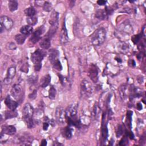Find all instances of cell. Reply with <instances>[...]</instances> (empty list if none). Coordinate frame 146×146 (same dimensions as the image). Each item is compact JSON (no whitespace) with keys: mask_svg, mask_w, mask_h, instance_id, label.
Listing matches in <instances>:
<instances>
[{"mask_svg":"<svg viewBox=\"0 0 146 146\" xmlns=\"http://www.w3.org/2000/svg\"><path fill=\"white\" fill-rule=\"evenodd\" d=\"M44 31V28L43 26H42L38 28L34 32L32 33L31 36L30 37V41L33 43H36L38 41H39L41 38L42 34Z\"/></svg>","mask_w":146,"mask_h":146,"instance_id":"cell-8","label":"cell"},{"mask_svg":"<svg viewBox=\"0 0 146 146\" xmlns=\"http://www.w3.org/2000/svg\"><path fill=\"white\" fill-rule=\"evenodd\" d=\"M51 38L48 37V36L46 35L44 38H43L39 42L40 46L43 48V49H48L51 45V42H50Z\"/></svg>","mask_w":146,"mask_h":146,"instance_id":"cell-21","label":"cell"},{"mask_svg":"<svg viewBox=\"0 0 146 146\" xmlns=\"http://www.w3.org/2000/svg\"><path fill=\"white\" fill-rule=\"evenodd\" d=\"M26 22L29 24V25L32 26H34L38 22V18L35 16H33V17H27L26 18Z\"/></svg>","mask_w":146,"mask_h":146,"instance_id":"cell-32","label":"cell"},{"mask_svg":"<svg viewBox=\"0 0 146 146\" xmlns=\"http://www.w3.org/2000/svg\"><path fill=\"white\" fill-rule=\"evenodd\" d=\"M106 1H103V0H99L97 1V3L100 5V6H103L106 3Z\"/></svg>","mask_w":146,"mask_h":146,"instance_id":"cell-48","label":"cell"},{"mask_svg":"<svg viewBox=\"0 0 146 146\" xmlns=\"http://www.w3.org/2000/svg\"><path fill=\"white\" fill-rule=\"evenodd\" d=\"M37 79H38L37 76H34V75H31L29 78V79H28L29 83H30L31 84H33L37 82Z\"/></svg>","mask_w":146,"mask_h":146,"instance_id":"cell-39","label":"cell"},{"mask_svg":"<svg viewBox=\"0 0 146 146\" xmlns=\"http://www.w3.org/2000/svg\"><path fill=\"white\" fill-rule=\"evenodd\" d=\"M141 36H142V33L133 35V36L132 37V38H131L132 42H133L134 44H137V43L140 40V39H141V37H142Z\"/></svg>","mask_w":146,"mask_h":146,"instance_id":"cell-36","label":"cell"},{"mask_svg":"<svg viewBox=\"0 0 146 146\" xmlns=\"http://www.w3.org/2000/svg\"><path fill=\"white\" fill-rule=\"evenodd\" d=\"M32 31H33V27H32V26H31L29 25L23 26L22 27H21V28L20 29V32L21 33V34H22L26 36L29 35L30 33H32Z\"/></svg>","mask_w":146,"mask_h":146,"instance_id":"cell-26","label":"cell"},{"mask_svg":"<svg viewBox=\"0 0 146 146\" xmlns=\"http://www.w3.org/2000/svg\"><path fill=\"white\" fill-rule=\"evenodd\" d=\"M4 103L7 107L11 110H15L18 106V103L16 101L13 100L9 95H7L6 97Z\"/></svg>","mask_w":146,"mask_h":146,"instance_id":"cell-14","label":"cell"},{"mask_svg":"<svg viewBox=\"0 0 146 146\" xmlns=\"http://www.w3.org/2000/svg\"><path fill=\"white\" fill-rule=\"evenodd\" d=\"M34 109L30 103H26L22 109V119H28L33 117Z\"/></svg>","mask_w":146,"mask_h":146,"instance_id":"cell-6","label":"cell"},{"mask_svg":"<svg viewBox=\"0 0 146 146\" xmlns=\"http://www.w3.org/2000/svg\"><path fill=\"white\" fill-rule=\"evenodd\" d=\"M37 96V91L36 90H34L31 94H29V98L30 99H35L36 98Z\"/></svg>","mask_w":146,"mask_h":146,"instance_id":"cell-43","label":"cell"},{"mask_svg":"<svg viewBox=\"0 0 146 146\" xmlns=\"http://www.w3.org/2000/svg\"><path fill=\"white\" fill-rule=\"evenodd\" d=\"M1 25L7 30H10L13 26V20L7 16L2 15L1 17Z\"/></svg>","mask_w":146,"mask_h":146,"instance_id":"cell-11","label":"cell"},{"mask_svg":"<svg viewBox=\"0 0 146 146\" xmlns=\"http://www.w3.org/2000/svg\"><path fill=\"white\" fill-rule=\"evenodd\" d=\"M3 30H5V28L3 27V26L2 25H1V33H3Z\"/></svg>","mask_w":146,"mask_h":146,"instance_id":"cell-51","label":"cell"},{"mask_svg":"<svg viewBox=\"0 0 146 146\" xmlns=\"http://www.w3.org/2000/svg\"><path fill=\"white\" fill-rule=\"evenodd\" d=\"M98 109H99V107H98V104L96 103L93 108V111H92V116L94 119L96 118L97 116H98Z\"/></svg>","mask_w":146,"mask_h":146,"instance_id":"cell-38","label":"cell"},{"mask_svg":"<svg viewBox=\"0 0 146 146\" xmlns=\"http://www.w3.org/2000/svg\"><path fill=\"white\" fill-rule=\"evenodd\" d=\"M136 108L140 111V110H141L142 108H143V107H142V105L140 103H137V104H136Z\"/></svg>","mask_w":146,"mask_h":146,"instance_id":"cell-49","label":"cell"},{"mask_svg":"<svg viewBox=\"0 0 146 146\" xmlns=\"http://www.w3.org/2000/svg\"><path fill=\"white\" fill-rule=\"evenodd\" d=\"M35 13H36V11H35V9L32 6L29 7L28 8H27L25 10V14L27 17L35 16Z\"/></svg>","mask_w":146,"mask_h":146,"instance_id":"cell-30","label":"cell"},{"mask_svg":"<svg viewBox=\"0 0 146 146\" xmlns=\"http://www.w3.org/2000/svg\"><path fill=\"white\" fill-rule=\"evenodd\" d=\"M119 92L120 96L122 100L125 99L127 98V86L125 84H122L119 88Z\"/></svg>","mask_w":146,"mask_h":146,"instance_id":"cell-25","label":"cell"},{"mask_svg":"<svg viewBox=\"0 0 146 146\" xmlns=\"http://www.w3.org/2000/svg\"><path fill=\"white\" fill-rule=\"evenodd\" d=\"M114 60L115 61L119 64H122L123 63V59L121 58V56H120L119 55H115L114 56Z\"/></svg>","mask_w":146,"mask_h":146,"instance_id":"cell-42","label":"cell"},{"mask_svg":"<svg viewBox=\"0 0 146 146\" xmlns=\"http://www.w3.org/2000/svg\"><path fill=\"white\" fill-rule=\"evenodd\" d=\"M55 118L59 124H64L66 120V111L62 107H58L55 110Z\"/></svg>","mask_w":146,"mask_h":146,"instance_id":"cell-4","label":"cell"},{"mask_svg":"<svg viewBox=\"0 0 146 146\" xmlns=\"http://www.w3.org/2000/svg\"><path fill=\"white\" fill-rule=\"evenodd\" d=\"M18 3L17 1L10 0L8 2L9 9L11 12H14L16 11L18 9Z\"/></svg>","mask_w":146,"mask_h":146,"instance_id":"cell-28","label":"cell"},{"mask_svg":"<svg viewBox=\"0 0 146 146\" xmlns=\"http://www.w3.org/2000/svg\"><path fill=\"white\" fill-rule=\"evenodd\" d=\"M10 92L11 96L17 100H20L22 98L23 90L19 84H14L12 87Z\"/></svg>","mask_w":146,"mask_h":146,"instance_id":"cell-5","label":"cell"},{"mask_svg":"<svg viewBox=\"0 0 146 146\" xmlns=\"http://www.w3.org/2000/svg\"><path fill=\"white\" fill-rule=\"evenodd\" d=\"M128 144V139L127 138L126 136L124 137L120 141L119 145H125Z\"/></svg>","mask_w":146,"mask_h":146,"instance_id":"cell-44","label":"cell"},{"mask_svg":"<svg viewBox=\"0 0 146 146\" xmlns=\"http://www.w3.org/2000/svg\"><path fill=\"white\" fill-rule=\"evenodd\" d=\"M5 119H11L13 117H15L17 116V112L15 111V110H7L5 112Z\"/></svg>","mask_w":146,"mask_h":146,"instance_id":"cell-31","label":"cell"},{"mask_svg":"<svg viewBox=\"0 0 146 146\" xmlns=\"http://www.w3.org/2000/svg\"><path fill=\"white\" fill-rule=\"evenodd\" d=\"M14 39L18 44H22L25 43L26 39V36L22 34H18L15 36Z\"/></svg>","mask_w":146,"mask_h":146,"instance_id":"cell-29","label":"cell"},{"mask_svg":"<svg viewBox=\"0 0 146 146\" xmlns=\"http://www.w3.org/2000/svg\"><path fill=\"white\" fill-rule=\"evenodd\" d=\"M59 51L56 49H51L49 51L48 53V59L50 62L52 63V64L56 62L57 60L59 59Z\"/></svg>","mask_w":146,"mask_h":146,"instance_id":"cell-18","label":"cell"},{"mask_svg":"<svg viewBox=\"0 0 146 146\" xmlns=\"http://www.w3.org/2000/svg\"><path fill=\"white\" fill-rule=\"evenodd\" d=\"M117 48L122 54H127L130 51V46L125 42L120 41L117 44Z\"/></svg>","mask_w":146,"mask_h":146,"instance_id":"cell-12","label":"cell"},{"mask_svg":"<svg viewBox=\"0 0 146 146\" xmlns=\"http://www.w3.org/2000/svg\"><path fill=\"white\" fill-rule=\"evenodd\" d=\"M33 140V137L25 135H23L18 137L17 140V143L21 145H30Z\"/></svg>","mask_w":146,"mask_h":146,"instance_id":"cell-15","label":"cell"},{"mask_svg":"<svg viewBox=\"0 0 146 146\" xmlns=\"http://www.w3.org/2000/svg\"><path fill=\"white\" fill-rule=\"evenodd\" d=\"M132 111H128L127 112V125L129 127V128H131V121H132Z\"/></svg>","mask_w":146,"mask_h":146,"instance_id":"cell-34","label":"cell"},{"mask_svg":"<svg viewBox=\"0 0 146 146\" xmlns=\"http://www.w3.org/2000/svg\"><path fill=\"white\" fill-rule=\"evenodd\" d=\"M60 42L62 44H65L66 43L68 40V34H67V30L66 27V24L65 22H63L62 28L60 31Z\"/></svg>","mask_w":146,"mask_h":146,"instance_id":"cell-16","label":"cell"},{"mask_svg":"<svg viewBox=\"0 0 146 146\" xmlns=\"http://www.w3.org/2000/svg\"><path fill=\"white\" fill-rule=\"evenodd\" d=\"M108 15L109 14L105 8L104 9H98L95 13V17L100 20H104L107 18Z\"/></svg>","mask_w":146,"mask_h":146,"instance_id":"cell-20","label":"cell"},{"mask_svg":"<svg viewBox=\"0 0 146 146\" xmlns=\"http://www.w3.org/2000/svg\"><path fill=\"white\" fill-rule=\"evenodd\" d=\"M59 80H60V83L63 84V85H64V84H65V82H66V79H65V78L64 77H63L62 75H59Z\"/></svg>","mask_w":146,"mask_h":146,"instance_id":"cell-46","label":"cell"},{"mask_svg":"<svg viewBox=\"0 0 146 146\" xmlns=\"http://www.w3.org/2000/svg\"><path fill=\"white\" fill-rule=\"evenodd\" d=\"M6 47L10 49V50H14L16 48V46L14 43L10 42V43H8V44H7Z\"/></svg>","mask_w":146,"mask_h":146,"instance_id":"cell-45","label":"cell"},{"mask_svg":"<svg viewBox=\"0 0 146 146\" xmlns=\"http://www.w3.org/2000/svg\"><path fill=\"white\" fill-rule=\"evenodd\" d=\"M123 133V126L121 125H119L118 128H117V130L116 131V136L117 137H120Z\"/></svg>","mask_w":146,"mask_h":146,"instance_id":"cell-41","label":"cell"},{"mask_svg":"<svg viewBox=\"0 0 146 146\" xmlns=\"http://www.w3.org/2000/svg\"><path fill=\"white\" fill-rule=\"evenodd\" d=\"M118 29L121 32L125 34H130L133 31L132 26L131 23L127 20L120 23Z\"/></svg>","mask_w":146,"mask_h":146,"instance_id":"cell-7","label":"cell"},{"mask_svg":"<svg viewBox=\"0 0 146 146\" xmlns=\"http://www.w3.org/2000/svg\"><path fill=\"white\" fill-rule=\"evenodd\" d=\"M15 73H16L15 67L14 66H11L8 68L7 71V75L6 78L12 80L13 78L15 76Z\"/></svg>","mask_w":146,"mask_h":146,"instance_id":"cell-27","label":"cell"},{"mask_svg":"<svg viewBox=\"0 0 146 146\" xmlns=\"http://www.w3.org/2000/svg\"><path fill=\"white\" fill-rule=\"evenodd\" d=\"M56 91L55 88L51 86L49 90L48 91V97L50 99L53 100L55 99V96H56Z\"/></svg>","mask_w":146,"mask_h":146,"instance_id":"cell-33","label":"cell"},{"mask_svg":"<svg viewBox=\"0 0 146 146\" xmlns=\"http://www.w3.org/2000/svg\"><path fill=\"white\" fill-rule=\"evenodd\" d=\"M102 139L103 141H106L108 136V129L107 127V124L106 123L104 122V120L103 118L102 119Z\"/></svg>","mask_w":146,"mask_h":146,"instance_id":"cell-23","label":"cell"},{"mask_svg":"<svg viewBox=\"0 0 146 146\" xmlns=\"http://www.w3.org/2000/svg\"><path fill=\"white\" fill-rule=\"evenodd\" d=\"M129 98L130 99H133L135 98H138L141 96V91L138 88L135 87L133 86H131L129 88Z\"/></svg>","mask_w":146,"mask_h":146,"instance_id":"cell-17","label":"cell"},{"mask_svg":"<svg viewBox=\"0 0 146 146\" xmlns=\"http://www.w3.org/2000/svg\"><path fill=\"white\" fill-rule=\"evenodd\" d=\"M52 66H53V67L54 68V69H55L58 71H60L62 70V64L59 59L57 60L56 62H55L52 64Z\"/></svg>","mask_w":146,"mask_h":146,"instance_id":"cell-37","label":"cell"},{"mask_svg":"<svg viewBox=\"0 0 146 146\" xmlns=\"http://www.w3.org/2000/svg\"><path fill=\"white\" fill-rule=\"evenodd\" d=\"M1 132L9 135H13L16 132V128L14 125H4L2 128Z\"/></svg>","mask_w":146,"mask_h":146,"instance_id":"cell-19","label":"cell"},{"mask_svg":"<svg viewBox=\"0 0 146 146\" xmlns=\"http://www.w3.org/2000/svg\"><path fill=\"white\" fill-rule=\"evenodd\" d=\"M58 19H59V14L56 11H53L50 16V19L49 20V23L51 27L57 29L58 26Z\"/></svg>","mask_w":146,"mask_h":146,"instance_id":"cell-13","label":"cell"},{"mask_svg":"<svg viewBox=\"0 0 146 146\" xmlns=\"http://www.w3.org/2000/svg\"><path fill=\"white\" fill-rule=\"evenodd\" d=\"M47 144V141L46 139H43L41 143H40V145H43V146H44Z\"/></svg>","mask_w":146,"mask_h":146,"instance_id":"cell-50","label":"cell"},{"mask_svg":"<svg viewBox=\"0 0 146 146\" xmlns=\"http://www.w3.org/2000/svg\"><path fill=\"white\" fill-rule=\"evenodd\" d=\"M44 121L43 123V129L44 131L47 130L48 127H49V120L47 117H46V118L44 119Z\"/></svg>","mask_w":146,"mask_h":146,"instance_id":"cell-40","label":"cell"},{"mask_svg":"<svg viewBox=\"0 0 146 146\" xmlns=\"http://www.w3.org/2000/svg\"><path fill=\"white\" fill-rule=\"evenodd\" d=\"M78 106L76 103L71 104L66 110V118L67 117H76L77 114Z\"/></svg>","mask_w":146,"mask_h":146,"instance_id":"cell-10","label":"cell"},{"mask_svg":"<svg viewBox=\"0 0 146 146\" xmlns=\"http://www.w3.org/2000/svg\"><path fill=\"white\" fill-rule=\"evenodd\" d=\"M51 76L49 74H46L43 76L40 80V86L42 87H46L50 83Z\"/></svg>","mask_w":146,"mask_h":146,"instance_id":"cell-24","label":"cell"},{"mask_svg":"<svg viewBox=\"0 0 146 146\" xmlns=\"http://www.w3.org/2000/svg\"><path fill=\"white\" fill-rule=\"evenodd\" d=\"M88 76L91 80L96 83L98 80V69L96 66L92 64L88 70Z\"/></svg>","mask_w":146,"mask_h":146,"instance_id":"cell-9","label":"cell"},{"mask_svg":"<svg viewBox=\"0 0 146 146\" xmlns=\"http://www.w3.org/2000/svg\"><path fill=\"white\" fill-rule=\"evenodd\" d=\"M46 52L40 49L36 50L34 52L31 54V60L35 66L42 65V61L43 58L46 55Z\"/></svg>","mask_w":146,"mask_h":146,"instance_id":"cell-3","label":"cell"},{"mask_svg":"<svg viewBox=\"0 0 146 146\" xmlns=\"http://www.w3.org/2000/svg\"><path fill=\"white\" fill-rule=\"evenodd\" d=\"M62 133L66 139H70L72 136V129L69 126L66 127L62 129Z\"/></svg>","mask_w":146,"mask_h":146,"instance_id":"cell-22","label":"cell"},{"mask_svg":"<svg viewBox=\"0 0 146 146\" xmlns=\"http://www.w3.org/2000/svg\"><path fill=\"white\" fill-rule=\"evenodd\" d=\"M106 31L104 28H99L95 31L91 36V42L95 46L102 44L106 40Z\"/></svg>","mask_w":146,"mask_h":146,"instance_id":"cell-1","label":"cell"},{"mask_svg":"<svg viewBox=\"0 0 146 146\" xmlns=\"http://www.w3.org/2000/svg\"><path fill=\"white\" fill-rule=\"evenodd\" d=\"M93 93V87L87 80H83L80 83V94L83 97L89 98Z\"/></svg>","mask_w":146,"mask_h":146,"instance_id":"cell-2","label":"cell"},{"mask_svg":"<svg viewBox=\"0 0 146 146\" xmlns=\"http://www.w3.org/2000/svg\"><path fill=\"white\" fill-rule=\"evenodd\" d=\"M43 9L44 11L49 12V11H50V10L52 9V5L50 2L46 1L44 2V3L43 5Z\"/></svg>","mask_w":146,"mask_h":146,"instance_id":"cell-35","label":"cell"},{"mask_svg":"<svg viewBox=\"0 0 146 146\" xmlns=\"http://www.w3.org/2000/svg\"><path fill=\"white\" fill-rule=\"evenodd\" d=\"M128 64L131 66V67H134L135 66V62L134 60L133 59H131L128 61Z\"/></svg>","mask_w":146,"mask_h":146,"instance_id":"cell-47","label":"cell"}]
</instances>
